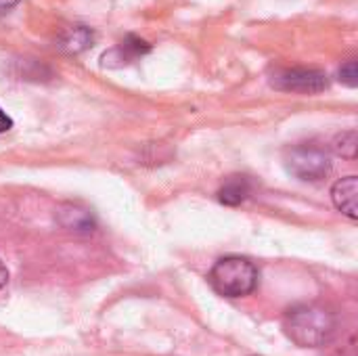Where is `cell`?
I'll return each instance as SVG.
<instances>
[{"mask_svg": "<svg viewBox=\"0 0 358 356\" xmlns=\"http://www.w3.org/2000/svg\"><path fill=\"white\" fill-rule=\"evenodd\" d=\"M19 2H21V0H0V15H4V13L13 10Z\"/></svg>", "mask_w": 358, "mask_h": 356, "instance_id": "4fadbf2b", "label": "cell"}, {"mask_svg": "<svg viewBox=\"0 0 358 356\" xmlns=\"http://www.w3.org/2000/svg\"><path fill=\"white\" fill-rule=\"evenodd\" d=\"M252 189H254V185L248 176H241V174L229 176L218 191V199L224 206H239L252 195Z\"/></svg>", "mask_w": 358, "mask_h": 356, "instance_id": "8992f818", "label": "cell"}, {"mask_svg": "<svg viewBox=\"0 0 358 356\" xmlns=\"http://www.w3.org/2000/svg\"><path fill=\"white\" fill-rule=\"evenodd\" d=\"M357 149H358L357 130L342 132V134H338V136H336V141H334V151H336L340 157L355 159V157H357Z\"/></svg>", "mask_w": 358, "mask_h": 356, "instance_id": "30bf717a", "label": "cell"}, {"mask_svg": "<svg viewBox=\"0 0 358 356\" xmlns=\"http://www.w3.org/2000/svg\"><path fill=\"white\" fill-rule=\"evenodd\" d=\"M59 220L65 229L76 231V233H90L96 227L92 214L86 208H80L73 204H67L59 210Z\"/></svg>", "mask_w": 358, "mask_h": 356, "instance_id": "52a82bcc", "label": "cell"}, {"mask_svg": "<svg viewBox=\"0 0 358 356\" xmlns=\"http://www.w3.org/2000/svg\"><path fill=\"white\" fill-rule=\"evenodd\" d=\"M340 80L346 84V86H350V88H355L358 84V67H357V61H348V63H344L342 65V69H340Z\"/></svg>", "mask_w": 358, "mask_h": 356, "instance_id": "8fae6325", "label": "cell"}, {"mask_svg": "<svg viewBox=\"0 0 358 356\" xmlns=\"http://www.w3.org/2000/svg\"><path fill=\"white\" fill-rule=\"evenodd\" d=\"M13 128V120L6 115V111H2V107H0V134L2 132H6V130H10Z\"/></svg>", "mask_w": 358, "mask_h": 356, "instance_id": "7c38bea8", "label": "cell"}, {"mask_svg": "<svg viewBox=\"0 0 358 356\" xmlns=\"http://www.w3.org/2000/svg\"><path fill=\"white\" fill-rule=\"evenodd\" d=\"M331 199L336 208L346 214L350 220L358 218V178L357 176H346L338 180L331 189Z\"/></svg>", "mask_w": 358, "mask_h": 356, "instance_id": "5b68a950", "label": "cell"}, {"mask_svg": "<svg viewBox=\"0 0 358 356\" xmlns=\"http://www.w3.org/2000/svg\"><path fill=\"white\" fill-rule=\"evenodd\" d=\"M271 84L285 92H300V94H319L329 88V78L325 71L306 69V67H292L279 69L273 73Z\"/></svg>", "mask_w": 358, "mask_h": 356, "instance_id": "277c9868", "label": "cell"}, {"mask_svg": "<svg viewBox=\"0 0 358 356\" xmlns=\"http://www.w3.org/2000/svg\"><path fill=\"white\" fill-rule=\"evenodd\" d=\"M149 50H151V46H149L145 40H141V38H136V36H128L117 48H113V50H109V52L103 55V63H109L111 59H117V61H120L117 65H126V63H130V61L143 57V55L149 52Z\"/></svg>", "mask_w": 358, "mask_h": 356, "instance_id": "ba28073f", "label": "cell"}, {"mask_svg": "<svg viewBox=\"0 0 358 356\" xmlns=\"http://www.w3.org/2000/svg\"><path fill=\"white\" fill-rule=\"evenodd\" d=\"M210 283L224 298H243L258 287V269L241 256H224L210 271Z\"/></svg>", "mask_w": 358, "mask_h": 356, "instance_id": "7a4b0ae2", "label": "cell"}, {"mask_svg": "<svg viewBox=\"0 0 358 356\" xmlns=\"http://www.w3.org/2000/svg\"><path fill=\"white\" fill-rule=\"evenodd\" d=\"M92 40H94V36L88 27L76 25V27H69L67 31L61 34L57 46L65 52H82L88 46H92Z\"/></svg>", "mask_w": 358, "mask_h": 356, "instance_id": "9c48e42d", "label": "cell"}, {"mask_svg": "<svg viewBox=\"0 0 358 356\" xmlns=\"http://www.w3.org/2000/svg\"><path fill=\"white\" fill-rule=\"evenodd\" d=\"M285 336L300 348H321L338 332V317L323 304H298L283 317Z\"/></svg>", "mask_w": 358, "mask_h": 356, "instance_id": "6da1fadb", "label": "cell"}, {"mask_svg": "<svg viewBox=\"0 0 358 356\" xmlns=\"http://www.w3.org/2000/svg\"><path fill=\"white\" fill-rule=\"evenodd\" d=\"M285 168L300 180H321L331 172V157L315 145H298L285 153Z\"/></svg>", "mask_w": 358, "mask_h": 356, "instance_id": "3957f363", "label": "cell"}, {"mask_svg": "<svg viewBox=\"0 0 358 356\" xmlns=\"http://www.w3.org/2000/svg\"><path fill=\"white\" fill-rule=\"evenodd\" d=\"M8 283V269L4 266V262L0 260V290Z\"/></svg>", "mask_w": 358, "mask_h": 356, "instance_id": "5bb4252c", "label": "cell"}]
</instances>
